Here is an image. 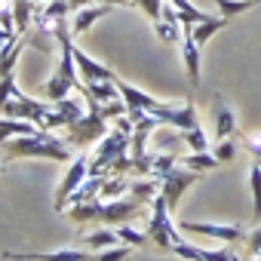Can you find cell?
<instances>
[{
	"label": "cell",
	"instance_id": "6da1fadb",
	"mask_svg": "<svg viewBox=\"0 0 261 261\" xmlns=\"http://www.w3.org/2000/svg\"><path fill=\"white\" fill-rule=\"evenodd\" d=\"M16 157H43V160H59V163H71V145L65 139H56L49 129H37L28 136H16L4 145V160H16Z\"/></svg>",
	"mask_w": 261,
	"mask_h": 261
},
{
	"label": "cell",
	"instance_id": "7a4b0ae2",
	"mask_svg": "<svg viewBox=\"0 0 261 261\" xmlns=\"http://www.w3.org/2000/svg\"><path fill=\"white\" fill-rule=\"evenodd\" d=\"M145 233H148L151 243H154L157 249H163V252H172V246L181 240L178 230H175V224H172V212H169L163 194H157L154 203H151V221H148Z\"/></svg>",
	"mask_w": 261,
	"mask_h": 261
},
{
	"label": "cell",
	"instance_id": "3957f363",
	"mask_svg": "<svg viewBox=\"0 0 261 261\" xmlns=\"http://www.w3.org/2000/svg\"><path fill=\"white\" fill-rule=\"evenodd\" d=\"M123 154H129V136L120 133V129L114 126L111 133L98 142L95 154L89 157V175H111L114 163H117Z\"/></svg>",
	"mask_w": 261,
	"mask_h": 261
},
{
	"label": "cell",
	"instance_id": "277c9868",
	"mask_svg": "<svg viewBox=\"0 0 261 261\" xmlns=\"http://www.w3.org/2000/svg\"><path fill=\"white\" fill-rule=\"evenodd\" d=\"M108 133H111V129H108V120H105L98 111H89V114H83L77 123H71V126L65 129V142H68L71 148H89V145L101 142Z\"/></svg>",
	"mask_w": 261,
	"mask_h": 261
},
{
	"label": "cell",
	"instance_id": "5b68a950",
	"mask_svg": "<svg viewBox=\"0 0 261 261\" xmlns=\"http://www.w3.org/2000/svg\"><path fill=\"white\" fill-rule=\"evenodd\" d=\"M49 108H53V101L46 105V101H40V98H31V95H25V92L16 86V92H13V98L7 101L4 114H7V117H16V120H28V123H34V126H43Z\"/></svg>",
	"mask_w": 261,
	"mask_h": 261
},
{
	"label": "cell",
	"instance_id": "8992f818",
	"mask_svg": "<svg viewBox=\"0 0 261 261\" xmlns=\"http://www.w3.org/2000/svg\"><path fill=\"white\" fill-rule=\"evenodd\" d=\"M197 175L200 172H194V169H188L185 163H178V166H172L163 178H160V194L166 197V206H169V212H175L178 209V200H181V194L197 181Z\"/></svg>",
	"mask_w": 261,
	"mask_h": 261
},
{
	"label": "cell",
	"instance_id": "52a82bcc",
	"mask_svg": "<svg viewBox=\"0 0 261 261\" xmlns=\"http://www.w3.org/2000/svg\"><path fill=\"white\" fill-rule=\"evenodd\" d=\"M89 178V154H77L74 160H71V166H68V172H65V178L59 181V188H56V209L62 212L65 206H68V197L83 185Z\"/></svg>",
	"mask_w": 261,
	"mask_h": 261
},
{
	"label": "cell",
	"instance_id": "ba28073f",
	"mask_svg": "<svg viewBox=\"0 0 261 261\" xmlns=\"http://www.w3.org/2000/svg\"><path fill=\"white\" fill-rule=\"evenodd\" d=\"M145 209V203L133 200V197H120V200H101V215H98V224H111V227H120V224H129L133 218H139Z\"/></svg>",
	"mask_w": 261,
	"mask_h": 261
},
{
	"label": "cell",
	"instance_id": "9c48e42d",
	"mask_svg": "<svg viewBox=\"0 0 261 261\" xmlns=\"http://www.w3.org/2000/svg\"><path fill=\"white\" fill-rule=\"evenodd\" d=\"M86 111H83V105L77 101V98H62V101H53V108H49V114H46V120H43V126L40 129H68L71 123H77L80 117H83Z\"/></svg>",
	"mask_w": 261,
	"mask_h": 261
},
{
	"label": "cell",
	"instance_id": "30bf717a",
	"mask_svg": "<svg viewBox=\"0 0 261 261\" xmlns=\"http://www.w3.org/2000/svg\"><path fill=\"white\" fill-rule=\"evenodd\" d=\"M10 261H95V252L89 249H59V252H4Z\"/></svg>",
	"mask_w": 261,
	"mask_h": 261
},
{
	"label": "cell",
	"instance_id": "8fae6325",
	"mask_svg": "<svg viewBox=\"0 0 261 261\" xmlns=\"http://www.w3.org/2000/svg\"><path fill=\"white\" fill-rule=\"evenodd\" d=\"M178 227H181V230H188V233H200V237H215V240H224V243H240V240H246V230H243V227H233V224L181 221Z\"/></svg>",
	"mask_w": 261,
	"mask_h": 261
},
{
	"label": "cell",
	"instance_id": "7c38bea8",
	"mask_svg": "<svg viewBox=\"0 0 261 261\" xmlns=\"http://www.w3.org/2000/svg\"><path fill=\"white\" fill-rule=\"evenodd\" d=\"M117 89H120V95H123V101H126L129 111H148V114H157V111H163V108L169 105V101H160V98L142 92L139 86L126 83V80H117Z\"/></svg>",
	"mask_w": 261,
	"mask_h": 261
},
{
	"label": "cell",
	"instance_id": "4fadbf2b",
	"mask_svg": "<svg viewBox=\"0 0 261 261\" xmlns=\"http://www.w3.org/2000/svg\"><path fill=\"white\" fill-rule=\"evenodd\" d=\"M209 114H212V126H215V139H230L237 133V114H233V108L227 105L224 95L212 98Z\"/></svg>",
	"mask_w": 261,
	"mask_h": 261
},
{
	"label": "cell",
	"instance_id": "5bb4252c",
	"mask_svg": "<svg viewBox=\"0 0 261 261\" xmlns=\"http://www.w3.org/2000/svg\"><path fill=\"white\" fill-rule=\"evenodd\" d=\"M74 62H77V74L83 77V83H98V80H117L111 74V68L98 65L92 56H86L80 46H74Z\"/></svg>",
	"mask_w": 261,
	"mask_h": 261
},
{
	"label": "cell",
	"instance_id": "9a60e30c",
	"mask_svg": "<svg viewBox=\"0 0 261 261\" xmlns=\"http://www.w3.org/2000/svg\"><path fill=\"white\" fill-rule=\"evenodd\" d=\"M181 59H185V71H188L191 86H200V43L191 37L188 28H185V37H181Z\"/></svg>",
	"mask_w": 261,
	"mask_h": 261
},
{
	"label": "cell",
	"instance_id": "2e32d148",
	"mask_svg": "<svg viewBox=\"0 0 261 261\" xmlns=\"http://www.w3.org/2000/svg\"><path fill=\"white\" fill-rule=\"evenodd\" d=\"M108 13H111V7H108V4H98V7H92V4H89V7L77 10V19H74V28H71V34H74V37L86 34V31H89V28H92V25H95L101 16H108Z\"/></svg>",
	"mask_w": 261,
	"mask_h": 261
},
{
	"label": "cell",
	"instance_id": "e0dca14e",
	"mask_svg": "<svg viewBox=\"0 0 261 261\" xmlns=\"http://www.w3.org/2000/svg\"><path fill=\"white\" fill-rule=\"evenodd\" d=\"M160 194V178L154 175H139L136 181H129V197L139 200V203H154V197Z\"/></svg>",
	"mask_w": 261,
	"mask_h": 261
},
{
	"label": "cell",
	"instance_id": "ac0fdd59",
	"mask_svg": "<svg viewBox=\"0 0 261 261\" xmlns=\"http://www.w3.org/2000/svg\"><path fill=\"white\" fill-rule=\"evenodd\" d=\"M227 22H230L227 16H218V19H215V16H209V19H203V22L191 25L188 31H191V37H194V40L203 46V43H206V40H212V37H215L221 28H227Z\"/></svg>",
	"mask_w": 261,
	"mask_h": 261
},
{
	"label": "cell",
	"instance_id": "d6986e66",
	"mask_svg": "<svg viewBox=\"0 0 261 261\" xmlns=\"http://www.w3.org/2000/svg\"><path fill=\"white\" fill-rule=\"evenodd\" d=\"M83 243H86V249L89 252H101V249H111V246H117L120 243V237H117V227H111V224H105V227H98V230H92V233H86V237H80Z\"/></svg>",
	"mask_w": 261,
	"mask_h": 261
},
{
	"label": "cell",
	"instance_id": "ffe728a7",
	"mask_svg": "<svg viewBox=\"0 0 261 261\" xmlns=\"http://www.w3.org/2000/svg\"><path fill=\"white\" fill-rule=\"evenodd\" d=\"M22 49H25V40L22 37H13L7 46H0V77H7V74L16 71V62H19Z\"/></svg>",
	"mask_w": 261,
	"mask_h": 261
},
{
	"label": "cell",
	"instance_id": "44dd1931",
	"mask_svg": "<svg viewBox=\"0 0 261 261\" xmlns=\"http://www.w3.org/2000/svg\"><path fill=\"white\" fill-rule=\"evenodd\" d=\"M181 163H185L188 169H194V172H206V169H215V166H218V157L209 154V151H188V154L181 157Z\"/></svg>",
	"mask_w": 261,
	"mask_h": 261
},
{
	"label": "cell",
	"instance_id": "7402d4cb",
	"mask_svg": "<svg viewBox=\"0 0 261 261\" xmlns=\"http://www.w3.org/2000/svg\"><path fill=\"white\" fill-rule=\"evenodd\" d=\"M212 4L218 7V13H221V16L233 19V16H243V13L255 10V7L261 4V0H212Z\"/></svg>",
	"mask_w": 261,
	"mask_h": 261
},
{
	"label": "cell",
	"instance_id": "603a6c76",
	"mask_svg": "<svg viewBox=\"0 0 261 261\" xmlns=\"http://www.w3.org/2000/svg\"><path fill=\"white\" fill-rule=\"evenodd\" d=\"M120 197H129V181L123 175H108L101 185V200H120Z\"/></svg>",
	"mask_w": 261,
	"mask_h": 261
},
{
	"label": "cell",
	"instance_id": "cb8c5ba5",
	"mask_svg": "<svg viewBox=\"0 0 261 261\" xmlns=\"http://www.w3.org/2000/svg\"><path fill=\"white\" fill-rule=\"evenodd\" d=\"M181 22H166V19H157L154 22V31H157V37L163 40V43H181Z\"/></svg>",
	"mask_w": 261,
	"mask_h": 261
},
{
	"label": "cell",
	"instance_id": "d4e9b609",
	"mask_svg": "<svg viewBox=\"0 0 261 261\" xmlns=\"http://www.w3.org/2000/svg\"><path fill=\"white\" fill-rule=\"evenodd\" d=\"M249 188H252V215L255 221H261V166L258 163L249 169Z\"/></svg>",
	"mask_w": 261,
	"mask_h": 261
},
{
	"label": "cell",
	"instance_id": "484cf974",
	"mask_svg": "<svg viewBox=\"0 0 261 261\" xmlns=\"http://www.w3.org/2000/svg\"><path fill=\"white\" fill-rule=\"evenodd\" d=\"M117 237H120V243H126V246H136V249H145L148 246V233H142V230H136V227H129V224H120L117 227Z\"/></svg>",
	"mask_w": 261,
	"mask_h": 261
},
{
	"label": "cell",
	"instance_id": "4316f807",
	"mask_svg": "<svg viewBox=\"0 0 261 261\" xmlns=\"http://www.w3.org/2000/svg\"><path fill=\"white\" fill-rule=\"evenodd\" d=\"M31 4L34 0H16L13 4V19H16L19 31H28V25H31Z\"/></svg>",
	"mask_w": 261,
	"mask_h": 261
},
{
	"label": "cell",
	"instance_id": "83f0119b",
	"mask_svg": "<svg viewBox=\"0 0 261 261\" xmlns=\"http://www.w3.org/2000/svg\"><path fill=\"white\" fill-rule=\"evenodd\" d=\"M181 142H188V148L191 151H206V133H203V129H200V123L197 126H191V129H185V133H181Z\"/></svg>",
	"mask_w": 261,
	"mask_h": 261
},
{
	"label": "cell",
	"instance_id": "f1b7e54d",
	"mask_svg": "<svg viewBox=\"0 0 261 261\" xmlns=\"http://www.w3.org/2000/svg\"><path fill=\"white\" fill-rule=\"evenodd\" d=\"M181 163V157H175V154H154V178H163L172 166H178Z\"/></svg>",
	"mask_w": 261,
	"mask_h": 261
},
{
	"label": "cell",
	"instance_id": "f546056e",
	"mask_svg": "<svg viewBox=\"0 0 261 261\" xmlns=\"http://www.w3.org/2000/svg\"><path fill=\"white\" fill-rule=\"evenodd\" d=\"M172 252H175L178 258H188V261H206V249L191 246V243H185V240H178V243L172 246Z\"/></svg>",
	"mask_w": 261,
	"mask_h": 261
},
{
	"label": "cell",
	"instance_id": "4dcf8cb0",
	"mask_svg": "<svg viewBox=\"0 0 261 261\" xmlns=\"http://www.w3.org/2000/svg\"><path fill=\"white\" fill-rule=\"evenodd\" d=\"M129 249H133V246L117 243V246H111V249H101V252L95 255V261H126V258H129Z\"/></svg>",
	"mask_w": 261,
	"mask_h": 261
},
{
	"label": "cell",
	"instance_id": "1f68e13d",
	"mask_svg": "<svg viewBox=\"0 0 261 261\" xmlns=\"http://www.w3.org/2000/svg\"><path fill=\"white\" fill-rule=\"evenodd\" d=\"M16 74H7V77H0V114H4V108H7V101L13 98V92H16Z\"/></svg>",
	"mask_w": 261,
	"mask_h": 261
},
{
	"label": "cell",
	"instance_id": "d6a6232c",
	"mask_svg": "<svg viewBox=\"0 0 261 261\" xmlns=\"http://www.w3.org/2000/svg\"><path fill=\"white\" fill-rule=\"evenodd\" d=\"M233 154H237V142H233V139H221V142H218V148H215L218 163H230V160H233Z\"/></svg>",
	"mask_w": 261,
	"mask_h": 261
},
{
	"label": "cell",
	"instance_id": "836d02e7",
	"mask_svg": "<svg viewBox=\"0 0 261 261\" xmlns=\"http://www.w3.org/2000/svg\"><path fill=\"white\" fill-rule=\"evenodd\" d=\"M163 4H166V0H139V7H142V10H145L154 22L163 16Z\"/></svg>",
	"mask_w": 261,
	"mask_h": 261
},
{
	"label": "cell",
	"instance_id": "e575fe53",
	"mask_svg": "<svg viewBox=\"0 0 261 261\" xmlns=\"http://www.w3.org/2000/svg\"><path fill=\"white\" fill-rule=\"evenodd\" d=\"M246 252H249V258L261 255V227H255L252 233H246Z\"/></svg>",
	"mask_w": 261,
	"mask_h": 261
},
{
	"label": "cell",
	"instance_id": "d590c367",
	"mask_svg": "<svg viewBox=\"0 0 261 261\" xmlns=\"http://www.w3.org/2000/svg\"><path fill=\"white\" fill-rule=\"evenodd\" d=\"M206 261H240V255L230 249H206Z\"/></svg>",
	"mask_w": 261,
	"mask_h": 261
},
{
	"label": "cell",
	"instance_id": "8d00e7d4",
	"mask_svg": "<svg viewBox=\"0 0 261 261\" xmlns=\"http://www.w3.org/2000/svg\"><path fill=\"white\" fill-rule=\"evenodd\" d=\"M243 145H246V148H249V151L255 154V160H261V136H249V139H246Z\"/></svg>",
	"mask_w": 261,
	"mask_h": 261
},
{
	"label": "cell",
	"instance_id": "74e56055",
	"mask_svg": "<svg viewBox=\"0 0 261 261\" xmlns=\"http://www.w3.org/2000/svg\"><path fill=\"white\" fill-rule=\"evenodd\" d=\"M101 4H108V7H126V4H133V0H101Z\"/></svg>",
	"mask_w": 261,
	"mask_h": 261
},
{
	"label": "cell",
	"instance_id": "f35d334b",
	"mask_svg": "<svg viewBox=\"0 0 261 261\" xmlns=\"http://www.w3.org/2000/svg\"><path fill=\"white\" fill-rule=\"evenodd\" d=\"M255 261H261V255H255Z\"/></svg>",
	"mask_w": 261,
	"mask_h": 261
},
{
	"label": "cell",
	"instance_id": "ab89813d",
	"mask_svg": "<svg viewBox=\"0 0 261 261\" xmlns=\"http://www.w3.org/2000/svg\"><path fill=\"white\" fill-rule=\"evenodd\" d=\"M240 261H249V258H240Z\"/></svg>",
	"mask_w": 261,
	"mask_h": 261
},
{
	"label": "cell",
	"instance_id": "60d3db41",
	"mask_svg": "<svg viewBox=\"0 0 261 261\" xmlns=\"http://www.w3.org/2000/svg\"><path fill=\"white\" fill-rule=\"evenodd\" d=\"M34 4H40V0H34Z\"/></svg>",
	"mask_w": 261,
	"mask_h": 261
},
{
	"label": "cell",
	"instance_id": "b9f144b4",
	"mask_svg": "<svg viewBox=\"0 0 261 261\" xmlns=\"http://www.w3.org/2000/svg\"><path fill=\"white\" fill-rule=\"evenodd\" d=\"M133 4H139V0H133Z\"/></svg>",
	"mask_w": 261,
	"mask_h": 261
}]
</instances>
